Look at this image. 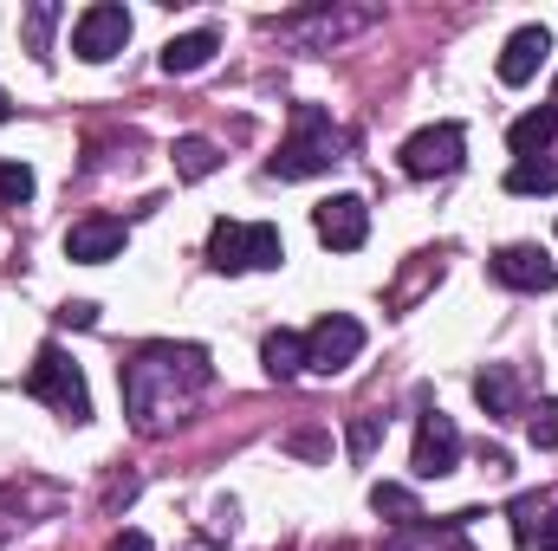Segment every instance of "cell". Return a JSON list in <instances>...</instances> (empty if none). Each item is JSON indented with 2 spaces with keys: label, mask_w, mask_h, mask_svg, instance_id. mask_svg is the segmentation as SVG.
Segmentation results:
<instances>
[{
  "label": "cell",
  "mask_w": 558,
  "mask_h": 551,
  "mask_svg": "<svg viewBox=\"0 0 558 551\" xmlns=\"http://www.w3.org/2000/svg\"><path fill=\"white\" fill-rule=\"evenodd\" d=\"M208 377H215L208 370V351H195V344H143L137 357L118 370L137 428H156L162 415H182L208 390Z\"/></svg>",
  "instance_id": "6da1fadb"
},
{
  "label": "cell",
  "mask_w": 558,
  "mask_h": 551,
  "mask_svg": "<svg viewBox=\"0 0 558 551\" xmlns=\"http://www.w3.org/2000/svg\"><path fill=\"white\" fill-rule=\"evenodd\" d=\"M526 434H533V448H558V396H546L539 409L526 415Z\"/></svg>",
  "instance_id": "44dd1931"
},
{
  "label": "cell",
  "mask_w": 558,
  "mask_h": 551,
  "mask_svg": "<svg viewBox=\"0 0 558 551\" xmlns=\"http://www.w3.org/2000/svg\"><path fill=\"white\" fill-rule=\"evenodd\" d=\"M26 396H39L46 409L72 415V421H92V390H85V370L59 351V344H39L33 370H26Z\"/></svg>",
  "instance_id": "277c9868"
},
{
  "label": "cell",
  "mask_w": 558,
  "mask_h": 551,
  "mask_svg": "<svg viewBox=\"0 0 558 551\" xmlns=\"http://www.w3.org/2000/svg\"><path fill=\"white\" fill-rule=\"evenodd\" d=\"M111 551H156V546H149V532H118Z\"/></svg>",
  "instance_id": "4316f807"
},
{
  "label": "cell",
  "mask_w": 558,
  "mask_h": 551,
  "mask_svg": "<svg viewBox=\"0 0 558 551\" xmlns=\"http://www.w3.org/2000/svg\"><path fill=\"white\" fill-rule=\"evenodd\" d=\"M377 434H384V415H357V421H351V454L364 461V454L377 448Z\"/></svg>",
  "instance_id": "603a6c76"
},
{
  "label": "cell",
  "mask_w": 558,
  "mask_h": 551,
  "mask_svg": "<svg viewBox=\"0 0 558 551\" xmlns=\"http://www.w3.org/2000/svg\"><path fill=\"white\" fill-rule=\"evenodd\" d=\"M539 519H546V500H539V493H526V500H513V539H520V546H533V532H539Z\"/></svg>",
  "instance_id": "7402d4cb"
},
{
  "label": "cell",
  "mask_w": 558,
  "mask_h": 551,
  "mask_svg": "<svg viewBox=\"0 0 558 551\" xmlns=\"http://www.w3.org/2000/svg\"><path fill=\"white\" fill-rule=\"evenodd\" d=\"M260 364H267V377H279V383L299 377V370H305V338H299V331H274V338L260 344Z\"/></svg>",
  "instance_id": "2e32d148"
},
{
  "label": "cell",
  "mask_w": 558,
  "mask_h": 551,
  "mask_svg": "<svg viewBox=\"0 0 558 551\" xmlns=\"http://www.w3.org/2000/svg\"><path fill=\"white\" fill-rule=\"evenodd\" d=\"M7 118H13V105H7V91H0V124H7Z\"/></svg>",
  "instance_id": "83f0119b"
},
{
  "label": "cell",
  "mask_w": 558,
  "mask_h": 551,
  "mask_svg": "<svg viewBox=\"0 0 558 551\" xmlns=\"http://www.w3.org/2000/svg\"><path fill=\"white\" fill-rule=\"evenodd\" d=\"M312 234H318L331 254H357V247L371 241V208H364L357 195H331V201L312 208Z\"/></svg>",
  "instance_id": "ba28073f"
},
{
  "label": "cell",
  "mask_w": 558,
  "mask_h": 551,
  "mask_svg": "<svg viewBox=\"0 0 558 551\" xmlns=\"http://www.w3.org/2000/svg\"><path fill=\"white\" fill-rule=\"evenodd\" d=\"M331 162H338L331 111L299 105V111H292V137L279 143V156H274V175H279V182H305V175H325Z\"/></svg>",
  "instance_id": "3957f363"
},
{
  "label": "cell",
  "mask_w": 558,
  "mask_h": 551,
  "mask_svg": "<svg viewBox=\"0 0 558 551\" xmlns=\"http://www.w3.org/2000/svg\"><path fill=\"white\" fill-rule=\"evenodd\" d=\"M357 351H364V325H357L351 311H325V318L305 331V370H318V377L351 370Z\"/></svg>",
  "instance_id": "5b68a950"
},
{
  "label": "cell",
  "mask_w": 558,
  "mask_h": 551,
  "mask_svg": "<svg viewBox=\"0 0 558 551\" xmlns=\"http://www.w3.org/2000/svg\"><path fill=\"white\" fill-rule=\"evenodd\" d=\"M461 156H468V131L461 124H428V131H416V137L403 143V175H416V182L454 175Z\"/></svg>",
  "instance_id": "52a82bcc"
},
{
  "label": "cell",
  "mask_w": 558,
  "mask_h": 551,
  "mask_svg": "<svg viewBox=\"0 0 558 551\" xmlns=\"http://www.w3.org/2000/svg\"><path fill=\"white\" fill-rule=\"evenodd\" d=\"M553 111H558V78H553Z\"/></svg>",
  "instance_id": "f546056e"
},
{
  "label": "cell",
  "mask_w": 558,
  "mask_h": 551,
  "mask_svg": "<svg viewBox=\"0 0 558 551\" xmlns=\"http://www.w3.org/2000/svg\"><path fill=\"white\" fill-rule=\"evenodd\" d=\"M558 137V111L553 105H539V111H526V118H513V131H507V149H513V162H533V156H546Z\"/></svg>",
  "instance_id": "5bb4252c"
},
{
  "label": "cell",
  "mask_w": 558,
  "mask_h": 551,
  "mask_svg": "<svg viewBox=\"0 0 558 551\" xmlns=\"http://www.w3.org/2000/svg\"><path fill=\"white\" fill-rule=\"evenodd\" d=\"M533 546L539 551H558V513H546V519H539V532H533ZM526 546V551H533Z\"/></svg>",
  "instance_id": "d4e9b609"
},
{
  "label": "cell",
  "mask_w": 558,
  "mask_h": 551,
  "mask_svg": "<svg viewBox=\"0 0 558 551\" xmlns=\"http://www.w3.org/2000/svg\"><path fill=\"white\" fill-rule=\"evenodd\" d=\"M454 461H461V428L448 421V415L435 409V415H422V428H416V480H441V474H454Z\"/></svg>",
  "instance_id": "9c48e42d"
},
{
  "label": "cell",
  "mask_w": 558,
  "mask_h": 551,
  "mask_svg": "<svg viewBox=\"0 0 558 551\" xmlns=\"http://www.w3.org/2000/svg\"><path fill=\"white\" fill-rule=\"evenodd\" d=\"M494 279H500V285H513V292H553L558 267L546 260V247L520 241V247H500V254H494Z\"/></svg>",
  "instance_id": "30bf717a"
},
{
  "label": "cell",
  "mask_w": 558,
  "mask_h": 551,
  "mask_svg": "<svg viewBox=\"0 0 558 551\" xmlns=\"http://www.w3.org/2000/svg\"><path fill=\"white\" fill-rule=\"evenodd\" d=\"M215 169H221V149H215L208 137L175 143V175H182V182H202V175H215Z\"/></svg>",
  "instance_id": "ac0fdd59"
},
{
  "label": "cell",
  "mask_w": 558,
  "mask_h": 551,
  "mask_svg": "<svg viewBox=\"0 0 558 551\" xmlns=\"http://www.w3.org/2000/svg\"><path fill=\"white\" fill-rule=\"evenodd\" d=\"M279 260H286V241L267 221H215V234H208L215 273H274Z\"/></svg>",
  "instance_id": "7a4b0ae2"
},
{
  "label": "cell",
  "mask_w": 558,
  "mask_h": 551,
  "mask_svg": "<svg viewBox=\"0 0 558 551\" xmlns=\"http://www.w3.org/2000/svg\"><path fill=\"white\" fill-rule=\"evenodd\" d=\"M131 46V13L118 7V0H98V7H85L78 20H72V52L85 59V65H105V59H118Z\"/></svg>",
  "instance_id": "8992f818"
},
{
  "label": "cell",
  "mask_w": 558,
  "mask_h": 551,
  "mask_svg": "<svg viewBox=\"0 0 558 551\" xmlns=\"http://www.w3.org/2000/svg\"><path fill=\"white\" fill-rule=\"evenodd\" d=\"M59 318H65V325H78V331H85V325H98V305H85V298H78V305H65V311H59Z\"/></svg>",
  "instance_id": "484cf974"
},
{
  "label": "cell",
  "mask_w": 558,
  "mask_h": 551,
  "mask_svg": "<svg viewBox=\"0 0 558 551\" xmlns=\"http://www.w3.org/2000/svg\"><path fill=\"white\" fill-rule=\"evenodd\" d=\"M52 20H59L52 7H33V20H26V26H33V52H46V26H52Z\"/></svg>",
  "instance_id": "cb8c5ba5"
},
{
  "label": "cell",
  "mask_w": 558,
  "mask_h": 551,
  "mask_svg": "<svg viewBox=\"0 0 558 551\" xmlns=\"http://www.w3.org/2000/svg\"><path fill=\"white\" fill-rule=\"evenodd\" d=\"M546 52H553V33H546V26H520V33L500 46V85H526V78L546 65Z\"/></svg>",
  "instance_id": "7c38bea8"
},
{
  "label": "cell",
  "mask_w": 558,
  "mask_h": 551,
  "mask_svg": "<svg viewBox=\"0 0 558 551\" xmlns=\"http://www.w3.org/2000/svg\"><path fill=\"white\" fill-rule=\"evenodd\" d=\"M33 201V169L0 156V208H26Z\"/></svg>",
  "instance_id": "ffe728a7"
},
{
  "label": "cell",
  "mask_w": 558,
  "mask_h": 551,
  "mask_svg": "<svg viewBox=\"0 0 558 551\" xmlns=\"http://www.w3.org/2000/svg\"><path fill=\"white\" fill-rule=\"evenodd\" d=\"M371 506H377L390 526H422L416 493H410V487H397V480H377V487H371Z\"/></svg>",
  "instance_id": "e0dca14e"
},
{
  "label": "cell",
  "mask_w": 558,
  "mask_h": 551,
  "mask_svg": "<svg viewBox=\"0 0 558 551\" xmlns=\"http://www.w3.org/2000/svg\"><path fill=\"white\" fill-rule=\"evenodd\" d=\"M474 403L487 415H513L520 409V377H513L507 364H487V370L474 377Z\"/></svg>",
  "instance_id": "9a60e30c"
},
{
  "label": "cell",
  "mask_w": 558,
  "mask_h": 551,
  "mask_svg": "<svg viewBox=\"0 0 558 551\" xmlns=\"http://www.w3.org/2000/svg\"><path fill=\"white\" fill-rule=\"evenodd\" d=\"M448 551H468V546H461V532H454V539H448Z\"/></svg>",
  "instance_id": "f1b7e54d"
},
{
  "label": "cell",
  "mask_w": 558,
  "mask_h": 551,
  "mask_svg": "<svg viewBox=\"0 0 558 551\" xmlns=\"http://www.w3.org/2000/svg\"><path fill=\"white\" fill-rule=\"evenodd\" d=\"M215 52H221V33H215V26L175 33V39L162 46V72H169V78H189V72H202V65H208Z\"/></svg>",
  "instance_id": "4fadbf2b"
},
{
  "label": "cell",
  "mask_w": 558,
  "mask_h": 551,
  "mask_svg": "<svg viewBox=\"0 0 558 551\" xmlns=\"http://www.w3.org/2000/svg\"><path fill=\"white\" fill-rule=\"evenodd\" d=\"M118 254H124V221L92 215V221L65 228V260H78V267H105V260H118Z\"/></svg>",
  "instance_id": "8fae6325"
},
{
  "label": "cell",
  "mask_w": 558,
  "mask_h": 551,
  "mask_svg": "<svg viewBox=\"0 0 558 551\" xmlns=\"http://www.w3.org/2000/svg\"><path fill=\"white\" fill-rule=\"evenodd\" d=\"M553 188H558V162H546V156L507 169V195H553Z\"/></svg>",
  "instance_id": "d6986e66"
}]
</instances>
